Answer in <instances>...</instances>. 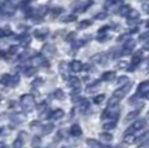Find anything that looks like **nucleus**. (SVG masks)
Instances as JSON below:
<instances>
[{"label":"nucleus","mask_w":149,"mask_h":148,"mask_svg":"<svg viewBox=\"0 0 149 148\" xmlns=\"http://www.w3.org/2000/svg\"><path fill=\"white\" fill-rule=\"evenodd\" d=\"M83 66H84V65H83L81 61H78V60H74V61L70 62V65H69V69L77 73V72H81V70L83 69Z\"/></svg>","instance_id":"nucleus-8"},{"label":"nucleus","mask_w":149,"mask_h":148,"mask_svg":"<svg viewBox=\"0 0 149 148\" xmlns=\"http://www.w3.org/2000/svg\"><path fill=\"white\" fill-rule=\"evenodd\" d=\"M68 83H69V86H70L74 91L81 90V81H79V78H77V77H69V78H68Z\"/></svg>","instance_id":"nucleus-5"},{"label":"nucleus","mask_w":149,"mask_h":148,"mask_svg":"<svg viewBox=\"0 0 149 148\" xmlns=\"http://www.w3.org/2000/svg\"><path fill=\"white\" fill-rule=\"evenodd\" d=\"M70 134L74 136H78L82 134V130H81V126L79 125H73V126L70 127Z\"/></svg>","instance_id":"nucleus-15"},{"label":"nucleus","mask_w":149,"mask_h":148,"mask_svg":"<svg viewBox=\"0 0 149 148\" xmlns=\"http://www.w3.org/2000/svg\"><path fill=\"white\" fill-rule=\"evenodd\" d=\"M137 116H139V110L135 109V110H131L130 113H128L127 116H126V118H125V121L126 122H128V121H131V119H135Z\"/></svg>","instance_id":"nucleus-16"},{"label":"nucleus","mask_w":149,"mask_h":148,"mask_svg":"<svg viewBox=\"0 0 149 148\" xmlns=\"http://www.w3.org/2000/svg\"><path fill=\"white\" fill-rule=\"evenodd\" d=\"M60 13H62V8H54V9H52V15L57 16V15H60Z\"/></svg>","instance_id":"nucleus-24"},{"label":"nucleus","mask_w":149,"mask_h":148,"mask_svg":"<svg viewBox=\"0 0 149 148\" xmlns=\"http://www.w3.org/2000/svg\"><path fill=\"white\" fill-rule=\"evenodd\" d=\"M141 62V53H136V55H134L132 57H131V64H130V68H128V70H134L137 65Z\"/></svg>","instance_id":"nucleus-6"},{"label":"nucleus","mask_w":149,"mask_h":148,"mask_svg":"<svg viewBox=\"0 0 149 148\" xmlns=\"http://www.w3.org/2000/svg\"><path fill=\"white\" fill-rule=\"evenodd\" d=\"M21 103L24 105V108H26L29 110H30L31 108H34V105H35V101H34L31 95H24L21 98Z\"/></svg>","instance_id":"nucleus-4"},{"label":"nucleus","mask_w":149,"mask_h":148,"mask_svg":"<svg viewBox=\"0 0 149 148\" xmlns=\"http://www.w3.org/2000/svg\"><path fill=\"white\" fill-rule=\"evenodd\" d=\"M126 142H132V139H134V136L132 135H127V136H126Z\"/></svg>","instance_id":"nucleus-26"},{"label":"nucleus","mask_w":149,"mask_h":148,"mask_svg":"<svg viewBox=\"0 0 149 148\" xmlns=\"http://www.w3.org/2000/svg\"><path fill=\"white\" fill-rule=\"evenodd\" d=\"M130 12H131V7L130 5H127V4L121 5V8H119V10H118V13L121 16H123V17H127Z\"/></svg>","instance_id":"nucleus-13"},{"label":"nucleus","mask_w":149,"mask_h":148,"mask_svg":"<svg viewBox=\"0 0 149 148\" xmlns=\"http://www.w3.org/2000/svg\"><path fill=\"white\" fill-rule=\"evenodd\" d=\"M101 138H105V139H111V135H108V134H101Z\"/></svg>","instance_id":"nucleus-27"},{"label":"nucleus","mask_w":149,"mask_h":148,"mask_svg":"<svg viewBox=\"0 0 149 148\" xmlns=\"http://www.w3.org/2000/svg\"><path fill=\"white\" fill-rule=\"evenodd\" d=\"M35 35H36V38H45V36L48 35V30L47 29H44V30H38V31H35Z\"/></svg>","instance_id":"nucleus-19"},{"label":"nucleus","mask_w":149,"mask_h":148,"mask_svg":"<svg viewBox=\"0 0 149 148\" xmlns=\"http://www.w3.org/2000/svg\"><path fill=\"white\" fill-rule=\"evenodd\" d=\"M126 81H127V77H121V79H118V82H117V83H118L119 86H121L123 82H126Z\"/></svg>","instance_id":"nucleus-25"},{"label":"nucleus","mask_w":149,"mask_h":148,"mask_svg":"<svg viewBox=\"0 0 149 148\" xmlns=\"http://www.w3.org/2000/svg\"><path fill=\"white\" fill-rule=\"evenodd\" d=\"M147 26H148V27H149V21H148V22H147Z\"/></svg>","instance_id":"nucleus-29"},{"label":"nucleus","mask_w":149,"mask_h":148,"mask_svg":"<svg viewBox=\"0 0 149 148\" xmlns=\"http://www.w3.org/2000/svg\"><path fill=\"white\" fill-rule=\"evenodd\" d=\"M147 126V121L145 119H136V121H134L132 124H131V126L128 127V134H131V133H135L137 131V130H141L143 127H145Z\"/></svg>","instance_id":"nucleus-2"},{"label":"nucleus","mask_w":149,"mask_h":148,"mask_svg":"<svg viewBox=\"0 0 149 148\" xmlns=\"http://www.w3.org/2000/svg\"><path fill=\"white\" fill-rule=\"evenodd\" d=\"M104 99H105V95H104V94H101V95H97L96 98H95V103H96V104L102 103V101H104Z\"/></svg>","instance_id":"nucleus-22"},{"label":"nucleus","mask_w":149,"mask_h":148,"mask_svg":"<svg viewBox=\"0 0 149 148\" xmlns=\"http://www.w3.org/2000/svg\"><path fill=\"white\" fill-rule=\"evenodd\" d=\"M79 7H73L74 12H84L86 9H88V8L91 7V4H93V0H87V1L84 3H79Z\"/></svg>","instance_id":"nucleus-7"},{"label":"nucleus","mask_w":149,"mask_h":148,"mask_svg":"<svg viewBox=\"0 0 149 148\" xmlns=\"http://www.w3.org/2000/svg\"><path fill=\"white\" fill-rule=\"evenodd\" d=\"M91 22L88 21V20H86V21H81L79 22V29H86L87 26H90Z\"/></svg>","instance_id":"nucleus-21"},{"label":"nucleus","mask_w":149,"mask_h":148,"mask_svg":"<svg viewBox=\"0 0 149 148\" xmlns=\"http://www.w3.org/2000/svg\"><path fill=\"white\" fill-rule=\"evenodd\" d=\"M64 114H65V112L62 109H56V110H53V112L49 114V119H52V121L61 119L62 117H64Z\"/></svg>","instance_id":"nucleus-11"},{"label":"nucleus","mask_w":149,"mask_h":148,"mask_svg":"<svg viewBox=\"0 0 149 148\" xmlns=\"http://www.w3.org/2000/svg\"><path fill=\"white\" fill-rule=\"evenodd\" d=\"M148 94H149V81H143L137 86V95L141 96V98H145V96H148Z\"/></svg>","instance_id":"nucleus-3"},{"label":"nucleus","mask_w":149,"mask_h":148,"mask_svg":"<svg viewBox=\"0 0 149 148\" xmlns=\"http://www.w3.org/2000/svg\"><path fill=\"white\" fill-rule=\"evenodd\" d=\"M131 89V83H126V84H123V86H121L119 89H117L116 91H114V94H113V96H116L117 99H119V100H122L123 98H125L126 95L128 94V91H130Z\"/></svg>","instance_id":"nucleus-1"},{"label":"nucleus","mask_w":149,"mask_h":148,"mask_svg":"<svg viewBox=\"0 0 149 148\" xmlns=\"http://www.w3.org/2000/svg\"><path fill=\"white\" fill-rule=\"evenodd\" d=\"M145 10H147V13H149V5H145V8H144Z\"/></svg>","instance_id":"nucleus-28"},{"label":"nucleus","mask_w":149,"mask_h":148,"mask_svg":"<svg viewBox=\"0 0 149 148\" xmlns=\"http://www.w3.org/2000/svg\"><path fill=\"white\" fill-rule=\"evenodd\" d=\"M88 109H90V101L86 100V99L79 100V104H78V110H79V112H81V113H86Z\"/></svg>","instance_id":"nucleus-9"},{"label":"nucleus","mask_w":149,"mask_h":148,"mask_svg":"<svg viewBox=\"0 0 149 148\" xmlns=\"http://www.w3.org/2000/svg\"><path fill=\"white\" fill-rule=\"evenodd\" d=\"M114 77H116V73L113 72V70H109V72H105L104 74L101 75V79L102 81H113L114 79Z\"/></svg>","instance_id":"nucleus-14"},{"label":"nucleus","mask_w":149,"mask_h":148,"mask_svg":"<svg viewBox=\"0 0 149 148\" xmlns=\"http://www.w3.org/2000/svg\"><path fill=\"white\" fill-rule=\"evenodd\" d=\"M62 21L64 22H74L77 20V16H74V15H69V16H66V17H62Z\"/></svg>","instance_id":"nucleus-20"},{"label":"nucleus","mask_w":149,"mask_h":148,"mask_svg":"<svg viewBox=\"0 0 149 148\" xmlns=\"http://www.w3.org/2000/svg\"><path fill=\"white\" fill-rule=\"evenodd\" d=\"M117 122H118V119H104V125H102V127H104L105 130H111L116 127Z\"/></svg>","instance_id":"nucleus-12"},{"label":"nucleus","mask_w":149,"mask_h":148,"mask_svg":"<svg viewBox=\"0 0 149 148\" xmlns=\"http://www.w3.org/2000/svg\"><path fill=\"white\" fill-rule=\"evenodd\" d=\"M118 3V0H105L104 3V8L105 9H109V8H113L114 5Z\"/></svg>","instance_id":"nucleus-18"},{"label":"nucleus","mask_w":149,"mask_h":148,"mask_svg":"<svg viewBox=\"0 0 149 148\" xmlns=\"http://www.w3.org/2000/svg\"><path fill=\"white\" fill-rule=\"evenodd\" d=\"M105 53H100V55H96V56H93V61L95 62H100V64H102V62H105L107 61V57H105Z\"/></svg>","instance_id":"nucleus-17"},{"label":"nucleus","mask_w":149,"mask_h":148,"mask_svg":"<svg viewBox=\"0 0 149 148\" xmlns=\"http://www.w3.org/2000/svg\"><path fill=\"white\" fill-rule=\"evenodd\" d=\"M134 47H135V42L134 40H127L125 44H123V47H122V53H130L131 51L134 50Z\"/></svg>","instance_id":"nucleus-10"},{"label":"nucleus","mask_w":149,"mask_h":148,"mask_svg":"<svg viewBox=\"0 0 149 148\" xmlns=\"http://www.w3.org/2000/svg\"><path fill=\"white\" fill-rule=\"evenodd\" d=\"M108 17V15L105 12H101V13H97L95 16V20H105Z\"/></svg>","instance_id":"nucleus-23"}]
</instances>
